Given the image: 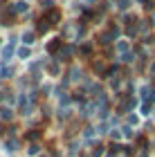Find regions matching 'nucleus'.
Masks as SVG:
<instances>
[]
</instances>
